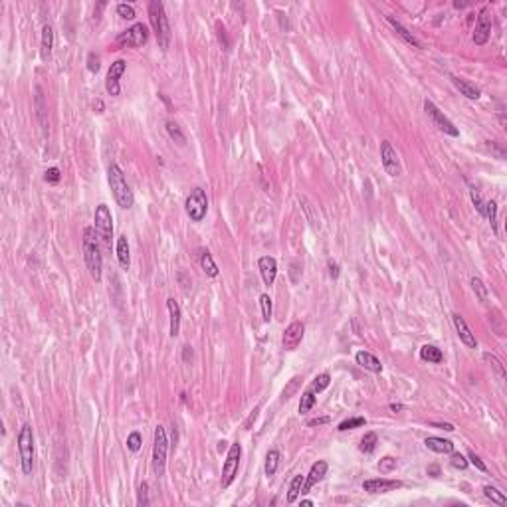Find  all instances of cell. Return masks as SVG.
Returning <instances> with one entry per match:
<instances>
[{
  "label": "cell",
  "instance_id": "obj_1",
  "mask_svg": "<svg viewBox=\"0 0 507 507\" xmlns=\"http://www.w3.org/2000/svg\"><path fill=\"white\" fill-rule=\"evenodd\" d=\"M83 258H86V266L90 270L91 277L95 281H101L103 258H101V248H99V236L91 226L83 230Z\"/></svg>",
  "mask_w": 507,
  "mask_h": 507
},
{
  "label": "cell",
  "instance_id": "obj_2",
  "mask_svg": "<svg viewBox=\"0 0 507 507\" xmlns=\"http://www.w3.org/2000/svg\"><path fill=\"white\" fill-rule=\"evenodd\" d=\"M107 179H109V186L113 190V196L117 200V204L121 208H131L133 202H135V196H133V190L129 188V184L125 181V175L123 171L119 168V164L111 163L107 168Z\"/></svg>",
  "mask_w": 507,
  "mask_h": 507
},
{
  "label": "cell",
  "instance_id": "obj_3",
  "mask_svg": "<svg viewBox=\"0 0 507 507\" xmlns=\"http://www.w3.org/2000/svg\"><path fill=\"white\" fill-rule=\"evenodd\" d=\"M149 18H151V24H153L155 36L159 40V46L163 50H166L168 44H171V26H168V18H166V12H164V4L161 0L149 2Z\"/></svg>",
  "mask_w": 507,
  "mask_h": 507
},
{
  "label": "cell",
  "instance_id": "obj_4",
  "mask_svg": "<svg viewBox=\"0 0 507 507\" xmlns=\"http://www.w3.org/2000/svg\"><path fill=\"white\" fill-rule=\"evenodd\" d=\"M18 452H20V464L24 475H30L34 468V434L32 426L24 424L18 432Z\"/></svg>",
  "mask_w": 507,
  "mask_h": 507
},
{
  "label": "cell",
  "instance_id": "obj_5",
  "mask_svg": "<svg viewBox=\"0 0 507 507\" xmlns=\"http://www.w3.org/2000/svg\"><path fill=\"white\" fill-rule=\"evenodd\" d=\"M184 210H186V214L192 222H202L204 220L206 212H208V199H206V192L200 186L192 188L190 194L186 196Z\"/></svg>",
  "mask_w": 507,
  "mask_h": 507
},
{
  "label": "cell",
  "instance_id": "obj_6",
  "mask_svg": "<svg viewBox=\"0 0 507 507\" xmlns=\"http://www.w3.org/2000/svg\"><path fill=\"white\" fill-rule=\"evenodd\" d=\"M95 232L99 236L101 244L105 248H111V238H113V216L111 210L107 208V204H99L95 208Z\"/></svg>",
  "mask_w": 507,
  "mask_h": 507
},
{
  "label": "cell",
  "instance_id": "obj_7",
  "mask_svg": "<svg viewBox=\"0 0 507 507\" xmlns=\"http://www.w3.org/2000/svg\"><path fill=\"white\" fill-rule=\"evenodd\" d=\"M147 40H149V28L143 22H137L131 28H127L125 32H121L115 40V44L119 48H141L147 44Z\"/></svg>",
  "mask_w": 507,
  "mask_h": 507
},
{
  "label": "cell",
  "instance_id": "obj_8",
  "mask_svg": "<svg viewBox=\"0 0 507 507\" xmlns=\"http://www.w3.org/2000/svg\"><path fill=\"white\" fill-rule=\"evenodd\" d=\"M166 450H168V440H166V432L163 426L155 428V444H153V470L155 475L161 477L164 473V466H166Z\"/></svg>",
  "mask_w": 507,
  "mask_h": 507
},
{
  "label": "cell",
  "instance_id": "obj_9",
  "mask_svg": "<svg viewBox=\"0 0 507 507\" xmlns=\"http://www.w3.org/2000/svg\"><path fill=\"white\" fill-rule=\"evenodd\" d=\"M240 456H242V446L240 444H232L228 448V456H226V462H224V468H222V480H220L222 489L230 488L232 482L236 480L238 466H240Z\"/></svg>",
  "mask_w": 507,
  "mask_h": 507
},
{
  "label": "cell",
  "instance_id": "obj_10",
  "mask_svg": "<svg viewBox=\"0 0 507 507\" xmlns=\"http://www.w3.org/2000/svg\"><path fill=\"white\" fill-rule=\"evenodd\" d=\"M424 111L428 113V117L432 119L434 127H438L440 131H444V133H446V135H450V137H458V135H460L458 127L454 125L452 121H450V119H448V117H446L440 109L436 107L430 99H426V101H424Z\"/></svg>",
  "mask_w": 507,
  "mask_h": 507
},
{
  "label": "cell",
  "instance_id": "obj_11",
  "mask_svg": "<svg viewBox=\"0 0 507 507\" xmlns=\"http://www.w3.org/2000/svg\"><path fill=\"white\" fill-rule=\"evenodd\" d=\"M380 161H382V168L386 171V175L390 177H399L400 175V161L397 151L392 149V145L388 141H382L380 143Z\"/></svg>",
  "mask_w": 507,
  "mask_h": 507
},
{
  "label": "cell",
  "instance_id": "obj_12",
  "mask_svg": "<svg viewBox=\"0 0 507 507\" xmlns=\"http://www.w3.org/2000/svg\"><path fill=\"white\" fill-rule=\"evenodd\" d=\"M125 60H115L113 64H111V68H109L107 72V77H105V90H107L109 95H113V97H117L119 93H121V83H119V79H121V75L125 73Z\"/></svg>",
  "mask_w": 507,
  "mask_h": 507
},
{
  "label": "cell",
  "instance_id": "obj_13",
  "mask_svg": "<svg viewBox=\"0 0 507 507\" xmlns=\"http://www.w3.org/2000/svg\"><path fill=\"white\" fill-rule=\"evenodd\" d=\"M303 335H305V325L301 321H293L290 325L286 327L284 331V337H281V345L286 351H295L301 341H303Z\"/></svg>",
  "mask_w": 507,
  "mask_h": 507
},
{
  "label": "cell",
  "instance_id": "obj_14",
  "mask_svg": "<svg viewBox=\"0 0 507 507\" xmlns=\"http://www.w3.org/2000/svg\"><path fill=\"white\" fill-rule=\"evenodd\" d=\"M327 470H329V464H327L325 460H317L313 466H311V470H309L307 477L303 480V486H301V495H305L311 491V488H315L323 477L327 475Z\"/></svg>",
  "mask_w": 507,
  "mask_h": 507
},
{
  "label": "cell",
  "instance_id": "obj_15",
  "mask_svg": "<svg viewBox=\"0 0 507 507\" xmlns=\"http://www.w3.org/2000/svg\"><path fill=\"white\" fill-rule=\"evenodd\" d=\"M491 36V16H489L488 8H484L477 16L475 22V30H473V42L477 46H484Z\"/></svg>",
  "mask_w": 507,
  "mask_h": 507
},
{
  "label": "cell",
  "instance_id": "obj_16",
  "mask_svg": "<svg viewBox=\"0 0 507 507\" xmlns=\"http://www.w3.org/2000/svg\"><path fill=\"white\" fill-rule=\"evenodd\" d=\"M399 488H402V482L386 480V477H377V480L362 482V489L369 491V493H388V491H395Z\"/></svg>",
  "mask_w": 507,
  "mask_h": 507
},
{
  "label": "cell",
  "instance_id": "obj_17",
  "mask_svg": "<svg viewBox=\"0 0 507 507\" xmlns=\"http://www.w3.org/2000/svg\"><path fill=\"white\" fill-rule=\"evenodd\" d=\"M452 323H454L456 333H458V337H460V341L466 345V347H470V349H475V347H477V339H475V335L471 333V329L468 327V323L464 321V317L458 315V313H454Z\"/></svg>",
  "mask_w": 507,
  "mask_h": 507
},
{
  "label": "cell",
  "instance_id": "obj_18",
  "mask_svg": "<svg viewBox=\"0 0 507 507\" xmlns=\"http://www.w3.org/2000/svg\"><path fill=\"white\" fill-rule=\"evenodd\" d=\"M258 268H260L264 284L272 286L273 281H275V275H277V262H275V258H272V256H262L258 260Z\"/></svg>",
  "mask_w": 507,
  "mask_h": 507
},
{
  "label": "cell",
  "instance_id": "obj_19",
  "mask_svg": "<svg viewBox=\"0 0 507 507\" xmlns=\"http://www.w3.org/2000/svg\"><path fill=\"white\" fill-rule=\"evenodd\" d=\"M166 309H168V315H171V329H168V335L171 337H177L181 333V305L168 297L166 299Z\"/></svg>",
  "mask_w": 507,
  "mask_h": 507
},
{
  "label": "cell",
  "instance_id": "obj_20",
  "mask_svg": "<svg viewBox=\"0 0 507 507\" xmlns=\"http://www.w3.org/2000/svg\"><path fill=\"white\" fill-rule=\"evenodd\" d=\"M450 79H452L454 88L460 91L464 97H468V99H480V95H482L480 88H475V86L470 83L468 79H462V77H458V75H452Z\"/></svg>",
  "mask_w": 507,
  "mask_h": 507
},
{
  "label": "cell",
  "instance_id": "obj_21",
  "mask_svg": "<svg viewBox=\"0 0 507 507\" xmlns=\"http://www.w3.org/2000/svg\"><path fill=\"white\" fill-rule=\"evenodd\" d=\"M52 48H54V28L50 24H46L42 28V44H40V55L44 62L50 60L52 55Z\"/></svg>",
  "mask_w": 507,
  "mask_h": 507
},
{
  "label": "cell",
  "instance_id": "obj_22",
  "mask_svg": "<svg viewBox=\"0 0 507 507\" xmlns=\"http://www.w3.org/2000/svg\"><path fill=\"white\" fill-rule=\"evenodd\" d=\"M355 361H357V364H361L362 369H367V371H371V373H380V371H382L380 361L373 355V353H369V351H359V353L355 355Z\"/></svg>",
  "mask_w": 507,
  "mask_h": 507
},
{
  "label": "cell",
  "instance_id": "obj_23",
  "mask_svg": "<svg viewBox=\"0 0 507 507\" xmlns=\"http://www.w3.org/2000/svg\"><path fill=\"white\" fill-rule=\"evenodd\" d=\"M424 446L436 454H452L454 452L452 442H450V440H444V438H438V436L426 438V440H424Z\"/></svg>",
  "mask_w": 507,
  "mask_h": 507
},
{
  "label": "cell",
  "instance_id": "obj_24",
  "mask_svg": "<svg viewBox=\"0 0 507 507\" xmlns=\"http://www.w3.org/2000/svg\"><path fill=\"white\" fill-rule=\"evenodd\" d=\"M386 22H388V24H390V26H392V28L397 30V34H399V36L402 38V40H404L406 44H410L412 48H418V50L422 48V44L418 42L416 38L412 36V32H408V30H406V28H404V26L400 24L399 20H395V18H392V16H386Z\"/></svg>",
  "mask_w": 507,
  "mask_h": 507
},
{
  "label": "cell",
  "instance_id": "obj_25",
  "mask_svg": "<svg viewBox=\"0 0 507 507\" xmlns=\"http://www.w3.org/2000/svg\"><path fill=\"white\" fill-rule=\"evenodd\" d=\"M115 250H117L119 266H121L123 270H129V266H131V254H129V242H127L125 236L117 238V246H115Z\"/></svg>",
  "mask_w": 507,
  "mask_h": 507
},
{
  "label": "cell",
  "instance_id": "obj_26",
  "mask_svg": "<svg viewBox=\"0 0 507 507\" xmlns=\"http://www.w3.org/2000/svg\"><path fill=\"white\" fill-rule=\"evenodd\" d=\"M420 359L426 362H434V364H438V362L444 361V353H442L436 345H422V347H420Z\"/></svg>",
  "mask_w": 507,
  "mask_h": 507
},
{
  "label": "cell",
  "instance_id": "obj_27",
  "mask_svg": "<svg viewBox=\"0 0 507 507\" xmlns=\"http://www.w3.org/2000/svg\"><path fill=\"white\" fill-rule=\"evenodd\" d=\"M200 268L204 270L206 275H210V277H216L218 275V266L214 264L212 254L208 252V250H202V252H200Z\"/></svg>",
  "mask_w": 507,
  "mask_h": 507
},
{
  "label": "cell",
  "instance_id": "obj_28",
  "mask_svg": "<svg viewBox=\"0 0 507 507\" xmlns=\"http://www.w3.org/2000/svg\"><path fill=\"white\" fill-rule=\"evenodd\" d=\"M279 452L277 450H270V452L266 454V466H264V471H266V475L268 477H273L275 475V471H277V466H279Z\"/></svg>",
  "mask_w": 507,
  "mask_h": 507
},
{
  "label": "cell",
  "instance_id": "obj_29",
  "mask_svg": "<svg viewBox=\"0 0 507 507\" xmlns=\"http://www.w3.org/2000/svg\"><path fill=\"white\" fill-rule=\"evenodd\" d=\"M484 495L488 497L491 503H497V505H501V507L507 505V497L503 495V491H499V489L493 488V486H486V488H484Z\"/></svg>",
  "mask_w": 507,
  "mask_h": 507
},
{
  "label": "cell",
  "instance_id": "obj_30",
  "mask_svg": "<svg viewBox=\"0 0 507 507\" xmlns=\"http://www.w3.org/2000/svg\"><path fill=\"white\" fill-rule=\"evenodd\" d=\"M377 444H379V438H377V434L375 432H367V434L362 436V440H361V452L362 454H373L375 450H377Z\"/></svg>",
  "mask_w": 507,
  "mask_h": 507
},
{
  "label": "cell",
  "instance_id": "obj_31",
  "mask_svg": "<svg viewBox=\"0 0 507 507\" xmlns=\"http://www.w3.org/2000/svg\"><path fill=\"white\" fill-rule=\"evenodd\" d=\"M303 480H305V475H295L293 480H291V486H290V491H288V503H293L297 497H299V493H301V486H303Z\"/></svg>",
  "mask_w": 507,
  "mask_h": 507
},
{
  "label": "cell",
  "instance_id": "obj_32",
  "mask_svg": "<svg viewBox=\"0 0 507 507\" xmlns=\"http://www.w3.org/2000/svg\"><path fill=\"white\" fill-rule=\"evenodd\" d=\"M315 397H317V395H315L311 388H307V390L301 395V402H299V412H301V414H307L309 410L315 406Z\"/></svg>",
  "mask_w": 507,
  "mask_h": 507
},
{
  "label": "cell",
  "instance_id": "obj_33",
  "mask_svg": "<svg viewBox=\"0 0 507 507\" xmlns=\"http://www.w3.org/2000/svg\"><path fill=\"white\" fill-rule=\"evenodd\" d=\"M484 216H488L489 224H491V230L497 232V202L495 200H488L486 202V214Z\"/></svg>",
  "mask_w": 507,
  "mask_h": 507
},
{
  "label": "cell",
  "instance_id": "obj_34",
  "mask_svg": "<svg viewBox=\"0 0 507 507\" xmlns=\"http://www.w3.org/2000/svg\"><path fill=\"white\" fill-rule=\"evenodd\" d=\"M367 424V420L362 416H355V418H347V420H343L341 424H339V432H347V430H355V428H361V426H364Z\"/></svg>",
  "mask_w": 507,
  "mask_h": 507
},
{
  "label": "cell",
  "instance_id": "obj_35",
  "mask_svg": "<svg viewBox=\"0 0 507 507\" xmlns=\"http://www.w3.org/2000/svg\"><path fill=\"white\" fill-rule=\"evenodd\" d=\"M260 305H262V319H264L266 323H270V321H272V299H270L268 293H262V295H260Z\"/></svg>",
  "mask_w": 507,
  "mask_h": 507
},
{
  "label": "cell",
  "instance_id": "obj_36",
  "mask_svg": "<svg viewBox=\"0 0 507 507\" xmlns=\"http://www.w3.org/2000/svg\"><path fill=\"white\" fill-rule=\"evenodd\" d=\"M166 133H168V135H171V139H175L179 145H184V143H186L184 133H182L181 127L177 125L175 121H166Z\"/></svg>",
  "mask_w": 507,
  "mask_h": 507
},
{
  "label": "cell",
  "instance_id": "obj_37",
  "mask_svg": "<svg viewBox=\"0 0 507 507\" xmlns=\"http://www.w3.org/2000/svg\"><path fill=\"white\" fill-rule=\"evenodd\" d=\"M329 382H331V377H329L327 373H323V375H319V377L313 379V382L309 384V388H311L315 395H319L321 390H325L327 386H329Z\"/></svg>",
  "mask_w": 507,
  "mask_h": 507
},
{
  "label": "cell",
  "instance_id": "obj_38",
  "mask_svg": "<svg viewBox=\"0 0 507 507\" xmlns=\"http://www.w3.org/2000/svg\"><path fill=\"white\" fill-rule=\"evenodd\" d=\"M471 288H473V291H475V295L480 297V301H488V295H489V291H488V286L480 279V277H471Z\"/></svg>",
  "mask_w": 507,
  "mask_h": 507
},
{
  "label": "cell",
  "instance_id": "obj_39",
  "mask_svg": "<svg viewBox=\"0 0 507 507\" xmlns=\"http://www.w3.org/2000/svg\"><path fill=\"white\" fill-rule=\"evenodd\" d=\"M141 444H143V438L139 432H131V434L127 436V448L131 450V452H139L141 450Z\"/></svg>",
  "mask_w": 507,
  "mask_h": 507
},
{
  "label": "cell",
  "instance_id": "obj_40",
  "mask_svg": "<svg viewBox=\"0 0 507 507\" xmlns=\"http://www.w3.org/2000/svg\"><path fill=\"white\" fill-rule=\"evenodd\" d=\"M484 359H486V361H488L489 364H491V367L495 369V373H497V375H499L501 379H505V369H503L501 361H499V359H497L495 355H489V353H486V355H484Z\"/></svg>",
  "mask_w": 507,
  "mask_h": 507
},
{
  "label": "cell",
  "instance_id": "obj_41",
  "mask_svg": "<svg viewBox=\"0 0 507 507\" xmlns=\"http://www.w3.org/2000/svg\"><path fill=\"white\" fill-rule=\"evenodd\" d=\"M395 468H397V460H395V458H390V456H384V458L379 462L380 473H390Z\"/></svg>",
  "mask_w": 507,
  "mask_h": 507
},
{
  "label": "cell",
  "instance_id": "obj_42",
  "mask_svg": "<svg viewBox=\"0 0 507 507\" xmlns=\"http://www.w3.org/2000/svg\"><path fill=\"white\" fill-rule=\"evenodd\" d=\"M117 14L123 20H133L135 18V8L131 4H117Z\"/></svg>",
  "mask_w": 507,
  "mask_h": 507
},
{
  "label": "cell",
  "instance_id": "obj_43",
  "mask_svg": "<svg viewBox=\"0 0 507 507\" xmlns=\"http://www.w3.org/2000/svg\"><path fill=\"white\" fill-rule=\"evenodd\" d=\"M149 503H151V501H149V484H147V482H143V484H141V488H139L137 505H139V507H147Z\"/></svg>",
  "mask_w": 507,
  "mask_h": 507
},
{
  "label": "cell",
  "instance_id": "obj_44",
  "mask_svg": "<svg viewBox=\"0 0 507 507\" xmlns=\"http://www.w3.org/2000/svg\"><path fill=\"white\" fill-rule=\"evenodd\" d=\"M99 62H101L99 55L95 54V52H90V54H88V70H90L91 73H97L99 72V68H101Z\"/></svg>",
  "mask_w": 507,
  "mask_h": 507
},
{
  "label": "cell",
  "instance_id": "obj_45",
  "mask_svg": "<svg viewBox=\"0 0 507 507\" xmlns=\"http://www.w3.org/2000/svg\"><path fill=\"white\" fill-rule=\"evenodd\" d=\"M450 464H452L456 470H466V468H468V460H466L462 454H454L452 452V460H450Z\"/></svg>",
  "mask_w": 507,
  "mask_h": 507
},
{
  "label": "cell",
  "instance_id": "obj_46",
  "mask_svg": "<svg viewBox=\"0 0 507 507\" xmlns=\"http://www.w3.org/2000/svg\"><path fill=\"white\" fill-rule=\"evenodd\" d=\"M299 377H293L291 379V382H290V386L288 388H284V395H281V400H290L291 399V395L297 390V384H299Z\"/></svg>",
  "mask_w": 507,
  "mask_h": 507
},
{
  "label": "cell",
  "instance_id": "obj_47",
  "mask_svg": "<svg viewBox=\"0 0 507 507\" xmlns=\"http://www.w3.org/2000/svg\"><path fill=\"white\" fill-rule=\"evenodd\" d=\"M60 179H62V175H60V168H55V166H52V168H48L46 173H44V181L46 182H60Z\"/></svg>",
  "mask_w": 507,
  "mask_h": 507
},
{
  "label": "cell",
  "instance_id": "obj_48",
  "mask_svg": "<svg viewBox=\"0 0 507 507\" xmlns=\"http://www.w3.org/2000/svg\"><path fill=\"white\" fill-rule=\"evenodd\" d=\"M468 460H470L471 464H473V466H475V468H477L480 471H488V466H486V464L482 462V458H480V456H475V454L471 452V450L468 452Z\"/></svg>",
  "mask_w": 507,
  "mask_h": 507
},
{
  "label": "cell",
  "instance_id": "obj_49",
  "mask_svg": "<svg viewBox=\"0 0 507 507\" xmlns=\"http://www.w3.org/2000/svg\"><path fill=\"white\" fill-rule=\"evenodd\" d=\"M471 200H473V204H475V208H477V212L484 216L486 214V202L482 200V196L475 192V190H471Z\"/></svg>",
  "mask_w": 507,
  "mask_h": 507
},
{
  "label": "cell",
  "instance_id": "obj_50",
  "mask_svg": "<svg viewBox=\"0 0 507 507\" xmlns=\"http://www.w3.org/2000/svg\"><path fill=\"white\" fill-rule=\"evenodd\" d=\"M192 359H194V355H192V347H188V345H186V347H182V361L190 362Z\"/></svg>",
  "mask_w": 507,
  "mask_h": 507
},
{
  "label": "cell",
  "instance_id": "obj_51",
  "mask_svg": "<svg viewBox=\"0 0 507 507\" xmlns=\"http://www.w3.org/2000/svg\"><path fill=\"white\" fill-rule=\"evenodd\" d=\"M430 426L442 428V430H446V432H454V424H448V422H430Z\"/></svg>",
  "mask_w": 507,
  "mask_h": 507
},
{
  "label": "cell",
  "instance_id": "obj_52",
  "mask_svg": "<svg viewBox=\"0 0 507 507\" xmlns=\"http://www.w3.org/2000/svg\"><path fill=\"white\" fill-rule=\"evenodd\" d=\"M329 275H331V279H337V277H339V266H337L335 262H329Z\"/></svg>",
  "mask_w": 507,
  "mask_h": 507
},
{
  "label": "cell",
  "instance_id": "obj_53",
  "mask_svg": "<svg viewBox=\"0 0 507 507\" xmlns=\"http://www.w3.org/2000/svg\"><path fill=\"white\" fill-rule=\"evenodd\" d=\"M329 422V418L323 416V418H315V420H309L307 426H319V424H327Z\"/></svg>",
  "mask_w": 507,
  "mask_h": 507
},
{
  "label": "cell",
  "instance_id": "obj_54",
  "mask_svg": "<svg viewBox=\"0 0 507 507\" xmlns=\"http://www.w3.org/2000/svg\"><path fill=\"white\" fill-rule=\"evenodd\" d=\"M258 412H260V408H256V410H254L252 414H250V418L246 420V428H250V426H252V420H256V416H258Z\"/></svg>",
  "mask_w": 507,
  "mask_h": 507
},
{
  "label": "cell",
  "instance_id": "obj_55",
  "mask_svg": "<svg viewBox=\"0 0 507 507\" xmlns=\"http://www.w3.org/2000/svg\"><path fill=\"white\" fill-rule=\"evenodd\" d=\"M428 475L438 477V475H440V468H438V466H430V468H428Z\"/></svg>",
  "mask_w": 507,
  "mask_h": 507
},
{
  "label": "cell",
  "instance_id": "obj_56",
  "mask_svg": "<svg viewBox=\"0 0 507 507\" xmlns=\"http://www.w3.org/2000/svg\"><path fill=\"white\" fill-rule=\"evenodd\" d=\"M93 109H95L97 113H103V101H101V99H97V101L93 103Z\"/></svg>",
  "mask_w": 507,
  "mask_h": 507
},
{
  "label": "cell",
  "instance_id": "obj_57",
  "mask_svg": "<svg viewBox=\"0 0 507 507\" xmlns=\"http://www.w3.org/2000/svg\"><path fill=\"white\" fill-rule=\"evenodd\" d=\"M390 410H395V412H399V410H402V404H390Z\"/></svg>",
  "mask_w": 507,
  "mask_h": 507
}]
</instances>
